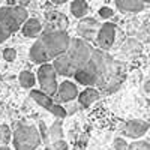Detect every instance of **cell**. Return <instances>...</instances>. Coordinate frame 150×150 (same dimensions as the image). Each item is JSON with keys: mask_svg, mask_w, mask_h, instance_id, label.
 Listing matches in <instances>:
<instances>
[{"mask_svg": "<svg viewBox=\"0 0 150 150\" xmlns=\"http://www.w3.org/2000/svg\"><path fill=\"white\" fill-rule=\"evenodd\" d=\"M41 42L44 44L50 59H56L68 51L71 38L66 32H45L41 36Z\"/></svg>", "mask_w": 150, "mask_h": 150, "instance_id": "obj_1", "label": "cell"}, {"mask_svg": "<svg viewBox=\"0 0 150 150\" xmlns=\"http://www.w3.org/2000/svg\"><path fill=\"white\" fill-rule=\"evenodd\" d=\"M41 134L36 128L21 125L18 126L12 135V143L15 150H35L41 143Z\"/></svg>", "mask_w": 150, "mask_h": 150, "instance_id": "obj_2", "label": "cell"}, {"mask_svg": "<svg viewBox=\"0 0 150 150\" xmlns=\"http://www.w3.org/2000/svg\"><path fill=\"white\" fill-rule=\"evenodd\" d=\"M29 20V14L23 6H5L0 8V23L11 33L18 32L21 26Z\"/></svg>", "mask_w": 150, "mask_h": 150, "instance_id": "obj_3", "label": "cell"}, {"mask_svg": "<svg viewBox=\"0 0 150 150\" xmlns=\"http://www.w3.org/2000/svg\"><path fill=\"white\" fill-rule=\"evenodd\" d=\"M92 51H93V48L84 39H78L77 38V39H71V44H69V48L66 51V56L72 62V65L75 66V69H80L89 62V59L92 56Z\"/></svg>", "mask_w": 150, "mask_h": 150, "instance_id": "obj_4", "label": "cell"}, {"mask_svg": "<svg viewBox=\"0 0 150 150\" xmlns=\"http://www.w3.org/2000/svg\"><path fill=\"white\" fill-rule=\"evenodd\" d=\"M38 81H39L41 90L48 95V96H54L57 93V72L53 65L44 63L41 65L39 71H38Z\"/></svg>", "mask_w": 150, "mask_h": 150, "instance_id": "obj_5", "label": "cell"}, {"mask_svg": "<svg viewBox=\"0 0 150 150\" xmlns=\"http://www.w3.org/2000/svg\"><path fill=\"white\" fill-rule=\"evenodd\" d=\"M30 98L35 99V101L39 104L41 107H44L45 110H48L51 114H54V116L59 117V119H65V117L68 116L66 110H65L63 107L54 104V101L51 99V96L45 95L42 90H32V92H30Z\"/></svg>", "mask_w": 150, "mask_h": 150, "instance_id": "obj_6", "label": "cell"}, {"mask_svg": "<svg viewBox=\"0 0 150 150\" xmlns=\"http://www.w3.org/2000/svg\"><path fill=\"white\" fill-rule=\"evenodd\" d=\"M116 32H117V27L116 24L112 23H105L102 24L98 30V44L102 50H110L114 44V39H116Z\"/></svg>", "mask_w": 150, "mask_h": 150, "instance_id": "obj_7", "label": "cell"}, {"mask_svg": "<svg viewBox=\"0 0 150 150\" xmlns=\"http://www.w3.org/2000/svg\"><path fill=\"white\" fill-rule=\"evenodd\" d=\"M53 66H54L56 72L59 75H62V77H74L75 71H77L75 66L72 65V62L69 60V57L66 56V53L56 57L54 62H53Z\"/></svg>", "mask_w": 150, "mask_h": 150, "instance_id": "obj_8", "label": "cell"}, {"mask_svg": "<svg viewBox=\"0 0 150 150\" xmlns=\"http://www.w3.org/2000/svg\"><path fill=\"white\" fill-rule=\"evenodd\" d=\"M150 128V125L144 120H131L125 125V134H126L129 138H140L143 137Z\"/></svg>", "mask_w": 150, "mask_h": 150, "instance_id": "obj_9", "label": "cell"}, {"mask_svg": "<svg viewBox=\"0 0 150 150\" xmlns=\"http://www.w3.org/2000/svg\"><path fill=\"white\" fill-rule=\"evenodd\" d=\"M48 20V29L45 32H65L68 27V20L63 14L59 12H51L47 15Z\"/></svg>", "mask_w": 150, "mask_h": 150, "instance_id": "obj_10", "label": "cell"}, {"mask_svg": "<svg viewBox=\"0 0 150 150\" xmlns=\"http://www.w3.org/2000/svg\"><path fill=\"white\" fill-rule=\"evenodd\" d=\"M57 95H59V99L63 102H71L74 101L75 98L78 96V89L72 81H63L59 89H57Z\"/></svg>", "mask_w": 150, "mask_h": 150, "instance_id": "obj_11", "label": "cell"}, {"mask_svg": "<svg viewBox=\"0 0 150 150\" xmlns=\"http://www.w3.org/2000/svg\"><path fill=\"white\" fill-rule=\"evenodd\" d=\"M30 59L35 62V63H39V65H44L50 60V56L47 53V50L44 47V44L39 41H36L33 44V47L30 48Z\"/></svg>", "mask_w": 150, "mask_h": 150, "instance_id": "obj_12", "label": "cell"}, {"mask_svg": "<svg viewBox=\"0 0 150 150\" xmlns=\"http://www.w3.org/2000/svg\"><path fill=\"white\" fill-rule=\"evenodd\" d=\"M99 99V90L95 89V87H87L86 90H83L80 95H78V102L81 107L87 108L90 107L93 102H96Z\"/></svg>", "mask_w": 150, "mask_h": 150, "instance_id": "obj_13", "label": "cell"}, {"mask_svg": "<svg viewBox=\"0 0 150 150\" xmlns=\"http://www.w3.org/2000/svg\"><path fill=\"white\" fill-rule=\"evenodd\" d=\"M21 32H23L24 36H27V38H36L42 32V24H41L39 20L30 18L21 26Z\"/></svg>", "mask_w": 150, "mask_h": 150, "instance_id": "obj_14", "label": "cell"}, {"mask_svg": "<svg viewBox=\"0 0 150 150\" xmlns=\"http://www.w3.org/2000/svg\"><path fill=\"white\" fill-rule=\"evenodd\" d=\"M116 6L122 12H140L144 9L143 0H116Z\"/></svg>", "mask_w": 150, "mask_h": 150, "instance_id": "obj_15", "label": "cell"}, {"mask_svg": "<svg viewBox=\"0 0 150 150\" xmlns=\"http://www.w3.org/2000/svg\"><path fill=\"white\" fill-rule=\"evenodd\" d=\"M96 27H98V23L92 18H84L81 20V23L78 24V32L81 33V36L87 38V39H92L95 36V32H96Z\"/></svg>", "mask_w": 150, "mask_h": 150, "instance_id": "obj_16", "label": "cell"}, {"mask_svg": "<svg viewBox=\"0 0 150 150\" xmlns=\"http://www.w3.org/2000/svg\"><path fill=\"white\" fill-rule=\"evenodd\" d=\"M87 11H89V5H87L84 0H74V2L71 3V12L74 17L77 18H83Z\"/></svg>", "mask_w": 150, "mask_h": 150, "instance_id": "obj_17", "label": "cell"}, {"mask_svg": "<svg viewBox=\"0 0 150 150\" xmlns=\"http://www.w3.org/2000/svg\"><path fill=\"white\" fill-rule=\"evenodd\" d=\"M48 138L51 140L53 143H56V141H59V140L63 138V131H62V119H59L57 122H54L53 126L50 128V131H48Z\"/></svg>", "mask_w": 150, "mask_h": 150, "instance_id": "obj_18", "label": "cell"}, {"mask_svg": "<svg viewBox=\"0 0 150 150\" xmlns=\"http://www.w3.org/2000/svg\"><path fill=\"white\" fill-rule=\"evenodd\" d=\"M18 80H20V84L24 87V89H32V87L35 86V83H36V77L32 72H29V71L21 72Z\"/></svg>", "mask_w": 150, "mask_h": 150, "instance_id": "obj_19", "label": "cell"}, {"mask_svg": "<svg viewBox=\"0 0 150 150\" xmlns=\"http://www.w3.org/2000/svg\"><path fill=\"white\" fill-rule=\"evenodd\" d=\"M0 134H2V146L9 144L11 138H12V134L8 125H0Z\"/></svg>", "mask_w": 150, "mask_h": 150, "instance_id": "obj_20", "label": "cell"}, {"mask_svg": "<svg viewBox=\"0 0 150 150\" xmlns=\"http://www.w3.org/2000/svg\"><path fill=\"white\" fill-rule=\"evenodd\" d=\"M128 150H150V144L147 141H134L129 144Z\"/></svg>", "mask_w": 150, "mask_h": 150, "instance_id": "obj_21", "label": "cell"}, {"mask_svg": "<svg viewBox=\"0 0 150 150\" xmlns=\"http://www.w3.org/2000/svg\"><path fill=\"white\" fill-rule=\"evenodd\" d=\"M112 146H114L116 150H128V147H129V144L123 138H116L114 143H112Z\"/></svg>", "mask_w": 150, "mask_h": 150, "instance_id": "obj_22", "label": "cell"}, {"mask_svg": "<svg viewBox=\"0 0 150 150\" xmlns=\"http://www.w3.org/2000/svg\"><path fill=\"white\" fill-rule=\"evenodd\" d=\"M3 57H5V60L12 62V60H15V57H17V51L14 48H6L3 51Z\"/></svg>", "mask_w": 150, "mask_h": 150, "instance_id": "obj_23", "label": "cell"}, {"mask_svg": "<svg viewBox=\"0 0 150 150\" xmlns=\"http://www.w3.org/2000/svg\"><path fill=\"white\" fill-rule=\"evenodd\" d=\"M99 15H101L104 20H108V18H111L112 15H114V12H112L111 8H101L99 9Z\"/></svg>", "mask_w": 150, "mask_h": 150, "instance_id": "obj_24", "label": "cell"}, {"mask_svg": "<svg viewBox=\"0 0 150 150\" xmlns=\"http://www.w3.org/2000/svg\"><path fill=\"white\" fill-rule=\"evenodd\" d=\"M8 6H27L30 3V0H6Z\"/></svg>", "mask_w": 150, "mask_h": 150, "instance_id": "obj_25", "label": "cell"}, {"mask_svg": "<svg viewBox=\"0 0 150 150\" xmlns=\"http://www.w3.org/2000/svg\"><path fill=\"white\" fill-rule=\"evenodd\" d=\"M9 36H11V32H8V30L5 29V26H3V24L0 23V44H2V42H5V41L8 39Z\"/></svg>", "mask_w": 150, "mask_h": 150, "instance_id": "obj_26", "label": "cell"}, {"mask_svg": "<svg viewBox=\"0 0 150 150\" xmlns=\"http://www.w3.org/2000/svg\"><path fill=\"white\" fill-rule=\"evenodd\" d=\"M53 150H68V144L63 140H59V141L53 143Z\"/></svg>", "mask_w": 150, "mask_h": 150, "instance_id": "obj_27", "label": "cell"}, {"mask_svg": "<svg viewBox=\"0 0 150 150\" xmlns=\"http://www.w3.org/2000/svg\"><path fill=\"white\" fill-rule=\"evenodd\" d=\"M39 126H41V138H45V140H47L48 132H47V129H45V125H44V122H41V123H39Z\"/></svg>", "mask_w": 150, "mask_h": 150, "instance_id": "obj_28", "label": "cell"}, {"mask_svg": "<svg viewBox=\"0 0 150 150\" xmlns=\"http://www.w3.org/2000/svg\"><path fill=\"white\" fill-rule=\"evenodd\" d=\"M53 3H56V5H62V3H66L68 0H51Z\"/></svg>", "mask_w": 150, "mask_h": 150, "instance_id": "obj_29", "label": "cell"}, {"mask_svg": "<svg viewBox=\"0 0 150 150\" xmlns=\"http://www.w3.org/2000/svg\"><path fill=\"white\" fill-rule=\"evenodd\" d=\"M144 89H146V92H150V81H147L144 84Z\"/></svg>", "mask_w": 150, "mask_h": 150, "instance_id": "obj_30", "label": "cell"}, {"mask_svg": "<svg viewBox=\"0 0 150 150\" xmlns=\"http://www.w3.org/2000/svg\"><path fill=\"white\" fill-rule=\"evenodd\" d=\"M0 150H11V149L6 147V146H0Z\"/></svg>", "mask_w": 150, "mask_h": 150, "instance_id": "obj_31", "label": "cell"}, {"mask_svg": "<svg viewBox=\"0 0 150 150\" xmlns=\"http://www.w3.org/2000/svg\"><path fill=\"white\" fill-rule=\"evenodd\" d=\"M143 3L144 5H150V0H143Z\"/></svg>", "mask_w": 150, "mask_h": 150, "instance_id": "obj_32", "label": "cell"}, {"mask_svg": "<svg viewBox=\"0 0 150 150\" xmlns=\"http://www.w3.org/2000/svg\"><path fill=\"white\" fill-rule=\"evenodd\" d=\"M0 146H2V134H0Z\"/></svg>", "mask_w": 150, "mask_h": 150, "instance_id": "obj_33", "label": "cell"}, {"mask_svg": "<svg viewBox=\"0 0 150 150\" xmlns=\"http://www.w3.org/2000/svg\"><path fill=\"white\" fill-rule=\"evenodd\" d=\"M0 80H2V75H0Z\"/></svg>", "mask_w": 150, "mask_h": 150, "instance_id": "obj_34", "label": "cell"}, {"mask_svg": "<svg viewBox=\"0 0 150 150\" xmlns=\"http://www.w3.org/2000/svg\"><path fill=\"white\" fill-rule=\"evenodd\" d=\"M0 104H2V102H0Z\"/></svg>", "mask_w": 150, "mask_h": 150, "instance_id": "obj_35", "label": "cell"}]
</instances>
